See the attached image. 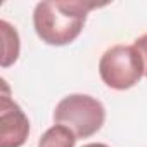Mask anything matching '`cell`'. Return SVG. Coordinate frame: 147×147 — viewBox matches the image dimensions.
<instances>
[{"mask_svg": "<svg viewBox=\"0 0 147 147\" xmlns=\"http://www.w3.org/2000/svg\"><path fill=\"white\" fill-rule=\"evenodd\" d=\"M102 5L92 2H40L33 11V28L36 36L52 47H64L73 43L85 28L90 11Z\"/></svg>", "mask_w": 147, "mask_h": 147, "instance_id": "6da1fadb", "label": "cell"}, {"mask_svg": "<svg viewBox=\"0 0 147 147\" xmlns=\"http://www.w3.org/2000/svg\"><path fill=\"white\" fill-rule=\"evenodd\" d=\"M54 123L67 126L76 138H90L106 121L104 104L87 94H69L62 97L54 109Z\"/></svg>", "mask_w": 147, "mask_h": 147, "instance_id": "7a4b0ae2", "label": "cell"}, {"mask_svg": "<svg viewBox=\"0 0 147 147\" xmlns=\"http://www.w3.org/2000/svg\"><path fill=\"white\" fill-rule=\"evenodd\" d=\"M99 75L111 90H130L144 76V61L135 45L118 43L109 47L99 61Z\"/></svg>", "mask_w": 147, "mask_h": 147, "instance_id": "3957f363", "label": "cell"}, {"mask_svg": "<svg viewBox=\"0 0 147 147\" xmlns=\"http://www.w3.org/2000/svg\"><path fill=\"white\" fill-rule=\"evenodd\" d=\"M0 95V147H23L30 135V119L18 102L11 99L7 82L2 78Z\"/></svg>", "mask_w": 147, "mask_h": 147, "instance_id": "277c9868", "label": "cell"}, {"mask_svg": "<svg viewBox=\"0 0 147 147\" xmlns=\"http://www.w3.org/2000/svg\"><path fill=\"white\" fill-rule=\"evenodd\" d=\"M0 35H2V61L0 66L9 67L19 59L21 52V42L18 30L5 19L0 21Z\"/></svg>", "mask_w": 147, "mask_h": 147, "instance_id": "5b68a950", "label": "cell"}, {"mask_svg": "<svg viewBox=\"0 0 147 147\" xmlns=\"http://www.w3.org/2000/svg\"><path fill=\"white\" fill-rule=\"evenodd\" d=\"M76 135L64 125H52L40 137L36 147H75Z\"/></svg>", "mask_w": 147, "mask_h": 147, "instance_id": "8992f818", "label": "cell"}, {"mask_svg": "<svg viewBox=\"0 0 147 147\" xmlns=\"http://www.w3.org/2000/svg\"><path fill=\"white\" fill-rule=\"evenodd\" d=\"M133 45H135V49L140 52V57H142V61H144V76L147 78V33L140 35V36L133 42Z\"/></svg>", "mask_w": 147, "mask_h": 147, "instance_id": "52a82bcc", "label": "cell"}, {"mask_svg": "<svg viewBox=\"0 0 147 147\" xmlns=\"http://www.w3.org/2000/svg\"><path fill=\"white\" fill-rule=\"evenodd\" d=\"M83 147H109V145H106V144H102V142H92V144H87V145H83Z\"/></svg>", "mask_w": 147, "mask_h": 147, "instance_id": "ba28073f", "label": "cell"}]
</instances>
